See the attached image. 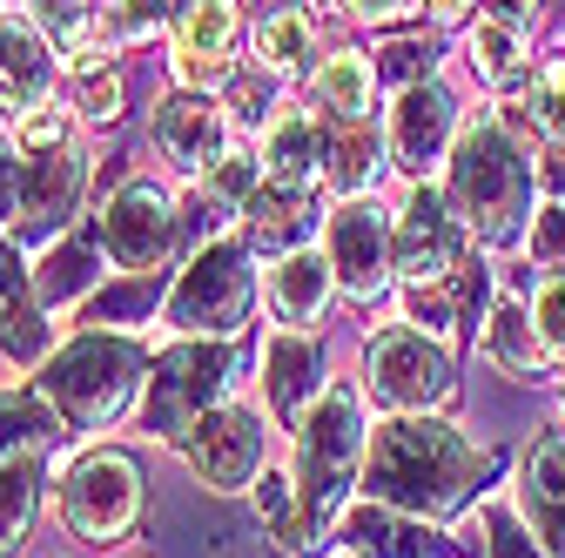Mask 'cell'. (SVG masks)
I'll return each instance as SVG.
<instances>
[{
    "instance_id": "e575fe53",
    "label": "cell",
    "mask_w": 565,
    "mask_h": 558,
    "mask_svg": "<svg viewBox=\"0 0 565 558\" xmlns=\"http://www.w3.org/2000/svg\"><path fill=\"white\" fill-rule=\"evenodd\" d=\"M67 438V425L54 417V404L34 384H8L0 390V464L28 458V451H54Z\"/></svg>"
},
{
    "instance_id": "8fae6325",
    "label": "cell",
    "mask_w": 565,
    "mask_h": 558,
    "mask_svg": "<svg viewBox=\"0 0 565 558\" xmlns=\"http://www.w3.org/2000/svg\"><path fill=\"white\" fill-rule=\"evenodd\" d=\"M102 243L115 269H169L182 249V195L156 175H128L102 202Z\"/></svg>"
},
{
    "instance_id": "60d3db41",
    "label": "cell",
    "mask_w": 565,
    "mask_h": 558,
    "mask_svg": "<svg viewBox=\"0 0 565 558\" xmlns=\"http://www.w3.org/2000/svg\"><path fill=\"white\" fill-rule=\"evenodd\" d=\"M532 330H539V343H545L552 371H565V269L539 276V290H532Z\"/></svg>"
},
{
    "instance_id": "ee69618b",
    "label": "cell",
    "mask_w": 565,
    "mask_h": 558,
    "mask_svg": "<svg viewBox=\"0 0 565 558\" xmlns=\"http://www.w3.org/2000/svg\"><path fill=\"white\" fill-rule=\"evenodd\" d=\"M343 14L364 21V28H404V21L424 14V8H417V0H343Z\"/></svg>"
},
{
    "instance_id": "d590c367",
    "label": "cell",
    "mask_w": 565,
    "mask_h": 558,
    "mask_svg": "<svg viewBox=\"0 0 565 558\" xmlns=\"http://www.w3.org/2000/svg\"><path fill=\"white\" fill-rule=\"evenodd\" d=\"M202 189V208H209V216H243V208H249V195L263 189V162H256V149H243V142H230L216 162H209V175L195 182Z\"/></svg>"
},
{
    "instance_id": "83f0119b",
    "label": "cell",
    "mask_w": 565,
    "mask_h": 558,
    "mask_svg": "<svg viewBox=\"0 0 565 558\" xmlns=\"http://www.w3.org/2000/svg\"><path fill=\"white\" fill-rule=\"evenodd\" d=\"M303 82H310V108H317L330 128H350V121H371V115H377L384 75H377V61L358 54V47H330Z\"/></svg>"
},
{
    "instance_id": "d6986e66",
    "label": "cell",
    "mask_w": 565,
    "mask_h": 558,
    "mask_svg": "<svg viewBox=\"0 0 565 558\" xmlns=\"http://www.w3.org/2000/svg\"><path fill=\"white\" fill-rule=\"evenodd\" d=\"M47 351H54V316L34 290V262L0 229V357L21 364V371H41Z\"/></svg>"
},
{
    "instance_id": "4dcf8cb0",
    "label": "cell",
    "mask_w": 565,
    "mask_h": 558,
    "mask_svg": "<svg viewBox=\"0 0 565 558\" xmlns=\"http://www.w3.org/2000/svg\"><path fill=\"white\" fill-rule=\"evenodd\" d=\"M47 471H54V451H28L0 464V558H28V538L47 498Z\"/></svg>"
},
{
    "instance_id": "6da1fadb",
    "label": "cell",
    "mask_w": 565,
    "mask_h": 558,
    "mask_svg": "<svg viewBox=\"0 0 565 558\" xmlns=\"http://www.w3.org/2000/svg\"><path fill=\"white\" fill-rule=\"evenodd\" d=\"M491 458L484 444H471L451 417L438 410H417V417H384L371 431V458H364V484L358 498H377L391 512H411V518H458L471 498H484Z\"/></svg>"
},
{
    "instance_id": "f546056e",
    "label": "cell",
    "mask_w": 565,
    "mask_h": 558,
    "mask_svg": "<svg viewBox=\"0 0 565 558\" xmlns=\"http://www.w3.org/2000/svg\"><path fill=\"white\" fill-rule=\"evenodd\" d=\"M465 67L491 88V95H512V88H532V34L512 28L505 14H471L465 21Z\"/></svg>"
},
{
    "instance_id": "f1b7e54d",
    "label": "cell",
    "mask_w": 565,
    "mask_h": 558,
    "mask_svg": "<svg viewBox=\"0 0 565 558\" xmlns=\"http://www.w3.org/2000/svg\"><path fill=\"white\" fill-rule=\"evenodd\" d=\"M169 283H175V269H115L108 283L75 310V323L82 330H128V336H141L149 323H162Z\"/></svg>"
},
{
    "instance_id": "bcb514c9",
    "label": "cell",
    "mask_w": 565,
    "mask_h": 558,
    "mask_svg": "<svg viewBox=\"0 0 565 558\" xmlns=\"http://www.w3.org/2000/svg\"><path fill=\"white\" fill-rule=\"evenodd\" d=\"M539 189H545L552 202H565V142H558V149L539 162Z\"/></svg>"
},
{
    "instance_id": "7c38bea8",
    "label": "cell",
    "mask_w": 565,
    "mask_h": 558,
    "mask_svg": "<svg viewBox=\"0 0 565 558\" xmlns=\"http://www.w3.org/2000/svg\"><path fill=\"white\" fill-rule=\"evenodd\" d=\"M269 431H276V425H269L256 404L223 397V404L189 431L182 458H189V471H195L202 492L236 498V492H249V484L263 477V464H269Z\"/></svg>"
},
{
    "instance_id": "3957f363",
    "label": "cell",
    "mask_w": 565,
    "mask_h": 558,
    "mask_svg": "<svg viewBox=\"0 0 565 558\" xmlns=\"http://www.w3.org/2000/svg\"><path fill=\"white\" fill-rule=\"evenodd\" d=\"M149 343L128 330H75L67 343H54L47 364L34 371V390L54 404V417L67 425V438L102 444V431H115L141 397L149 377Z\"/></svg>"
},
{
    "instance_id": "30bf717a",
    "label": "cell",
    "mask_w": 565,
    "mask_h": 558,
    "mask_svg": "<svg viewBox=\"0 0 565 558\" xmlns=\"http://www.w3.org/2000/svg\"><path fill=\"white\" fill-rule=\"evenodd\" d=\"M323 256L358 310L384 303L397 290V208H384L377 195H337L323 216Z\"/></svg>"
},
{
    "instance_id": "1f68e13d",
    "label": "cell",
    "mask_w": 565,
    "mask_h": 558,
    "mask_svg": "<svg viewBox=\"0 0 565 558\" xmlns=\"http://www.w3.org/2000/svg\"><path fill=\"white\" fill-rule=\"evenodd\" d=\"M249 498H256V518H263V538L282 551V558H317V532L303 518V498H297V471L290 464H263V477L249 484Z\"/></svg>"
},
{
    "instance_id": "277c9868",
    "label": "cell",
    "mask_w": 565,
    "mask_h": 558,
    "mask_svg": "<svg viewBox=\"0 0 565 558\" xmlns=\"http://www.w3.org/2000/svg\"><path fill=\"white\" fill-rule=\"evenodd\" d=\"M290 471H297V498L303 518L317 532V545L337 532V518L358 505V484H364V458H371V397L364 377H330L317 410L290 431Z\"/></svg>"
},
{
    "instance_id": "cb8c5ba5",
    "label": "cell",
    "mask_w": 565,
    "mask_h": 558,
    "mask_svg": "<svg viewBox=\"0 0 565 558\" xmlns=\"http://www.w3.org/2000/svg\"><path fill=\"white\" fill-rule=\"evenodd\" d=\"M397 297H404V323L458 343V336H478V323L491 310V269L465 262L458 276H445V283H404Z\"/></svg>"
},
{
    "instance_id": "d4e9b609",
    "label": "cell",
    "mask_w": 565,
    "mask_h": 558,
    "mask_svg": "<svg viewBox=\"0 0 565 558\" xmlns=\"http://www.w3.org/2000/svg\"><path fill=\"white\" fill-rule=\"evenodd\" d=\"M478 357L491 371H505L512 384H545L552 377V357L532 330V303L519 290H491V310L478 323Z\"/></svg>"
},
{
    "instance_id": "44dd1931",
    "label": "cell",
    "mask_w": 565,
    "mask_h": 558,
    "mask_svg": "<svg viewBox=\"0 0 565 558\" xmlns=\"http://www.w3.org/2000/svg\"><path fill=\"white\" fill-rule=\"evenodd\" d=\"M323 155H330V128L317 108L282 101L256 135V162L269 189H323Z\"/></svg>"
},
{
    "instance_id": "484cf974",
    "label": "cell",
    "mask_w": 565,
    "mask_h": 558,
    "mask_svg": "<svg viewBox=\"0 0 565 558\" xmlns=\"http://www.w3.org/2000/svg\"><path fill=\"white\" fill-rule=\"evenodd\" d=\"M323 216H330V208H317V189H269L263 182L249 195V208L236 216V229L249 236L256 256H290V249L323 236Z\"/></svg>"
},
{
    "instance_id": "f6af8a7d",
    "label": "cell",
    "mask_w": 565,
    "mask_h": 558,
    "mask_svg": "<svg viewBox=\"0 0 565 558\" xmlns=\"http://www.w3.org/2000/svg\"><path fill=\"white\" fill-rule=\"evenodd\" d=\"M417 8H431V21H438V28H465V21H471V8H484V0H417Z\"/></svg>"
},
{
    "instance_id": "b9f144b4",
    "label": "cell",
    "mask_w": 565,
    "mask_h": 558,
    "mask_svg": "<svg viewBox=\"0 0 565 558\" xmlns=\"http://www.w3.org/2000/svg\"><path fill=\"white\" fill-rule=\"evenodd\" d=\"M21 195H28V162L14 149V128L0 121V229H21Z\"/></svg>"
},
{
    "instance_id": "74e56055",
    "label": "cell",
    "mask_w": 565,
    "mask_h": 558,
    "mask_svg": "<svg viewBox=\"0 0 565 558\" xmlns=\"http://www.w3.org/2000/svg\"><path fill=\"white\" fill-rule=\"evenodd\" d=\"M67 108L82 115L88 135L121 128V115H128V82H121V67H95V75H75V101H67Z\"/></svg>"
},
{
    "instance_id": "4fadbf2b",
    "label": "cell",
    "mask_w": 565,
    "mask_h": 558,
    "mask_svg": "<svg viewBox=\"0 0 565 558\" xmlns=\"http://www.w3.org/2000/svg\"><path fill=\"white\" fill-rule=\"evenodd\" d=\"M236 41H243V0H175L169 21V88L223 95L236 75Z\"/></svg>"
},
{
    "instance_id": "e0dca14e",
    "label": "cell",
    "mask_w": 565,
    "mask_h": 558,
    "mask_svg": "<svg viewBox=\"0 0 565 558\" xmlns=\"http://www.w3.org/2000/svg\"><path fill=\"white\" fill-rule=\"evenodd\" d=\"M256 371H263V410L276 431H297L303 417L317 410L323 384H330V364H323V330H269L263 351H256Z\"/></svg>"
},
{
    "instance_id": "7bdbcfd3",
    "label": "cell",
    "mask_w": 565,
    "mask_h": 558,
    "mask_svg": "<svg viewBox=\"0 0 565 558\" xmlns=\"http://www.w3.org/2000/svg\"><path fill=\"white\" fill-rule=\"evenodd\" d=\"M539 262H565V202H552V208H539L532 216V243H525Z\"/></svg>"
},
{
    "instance_id": "9c48e42d",
    "label": "cell",
    "mask_w": 565,
    "mask_h": 558,
    "mask_svg": "<svg viewBox=\"0 0 565 558\" xmlns=\"http://www.w3.org/2000/svg\"><path fill=\"white\" fill-rule=\"evenodd\" d=\"M458 390V357L451 343L417 330V323H377L364 336V397L391 417H417V410H445Z\"/></svg>"
},
{
    "instance_id": "ab89813d",
    "label": "cell",
    "mask_w": 565,
    "mask_h": 558,
    "mask_svg": "<svg viewBox=\"0 0 565 558\" xmlns=\"http://www.w3.org/2000/svg\"><path fill=\"white\" fill-rule=\"evenodd\" d=\"M471 532L484 538V558H552V551L532 538V525H525L512 505H478Z\"/></svg>"
},
{
    "instance_id": "d6a6232c",
    "label": "cell",
    "mask_w": 565,
    "mask_h": 558,
    "mask_svg": "<svg viewBox=\"0 0 565 558\" xmlns=\"http://www.w3.org/2000/svg\"><path fill=\"white\" fill-rule=\"evenodd\" d=\"M249 67H263V75L276 82H297L317 67V21L310 8H276L249 28Z\"/></svg>"
},
{
    "instance_id": "2e32d148",
    "label": "cell",
    "mask_w": 565,
    "mask_h": 558,
    "mask_svg": "<svg viewBox=\"0 0 565 558\" xmlns=\"http://www.w3.org/2000/svg\"><path fill=\"white\" fill-rule=\"evenodd\" d=\"M149 142L156 155L182 175V182H202L209 162H216L230 142H236V121L223 108V95H195V88H169L149 115Z\"/></svg>"
},
{
    "instance_id": "7402d4cb",
    "label": "cell",
    "mask_w": 565,
    "mask_h": 558,
    "mask_svg": "<svg viewBox=\"0 0 565 558\" xmlns=\"http://www.w3.org/2000/svg\"><path fill=\"white\" fill-rule=\"evenodd\" d=\"M263 297H269V316L282 330H323L330 323V303L343 297L337 290V269L323 256V243H303L290 256H269V276H263Z\"/></svg>"
},
{
    "instance_id": "4316f807",
    "label": "cell",
    "mask_w": 565,
    "mask_h": 558,
    "mask_svg": "<svg viewBox=\"0 0 565 558\" xmlns=\"http://www.w3.org/2000/svg\"><path fill=\"white\" fill-rule=\"evenodd\" d=\"M519 518L532 525V538L552 558H565V431L532 438L519 464Z\"/></svg>"
},
{
    "instance_id": "836d02e7",
    "label": "cell",
    "mask_w": 565,
    "mask_h": 558,
    "mask_svg": "<svg viewBox=\"0 0 565 558\" xmlns=\"http://www.w3.org/2000/svg\"><path fill=\"white\" fill-rule=\"evenodd\" d=\"M323 128H330V121H323ZM384 169H391V142H384L371 121L330 128V155H323V189H330V195H371Z\"/></svg>"
},
{
    "instance_id": "ba28073f",
    "label": "cell",
    "mask_w": 565,
    "mask_h": 558,
    "mask_svg": "<svg viewBox=\"0 0 565 558\" xmlns=\"http://www.w3.org/2000/svg\"><path fill=\"white\" fill-rule=\"evenodd\" d=\"M54 512L95 551H115L141 525V464L121 444H82L54 471Z\"/></svg>"
},
{
    "instance_id": "c3c4849f",
    "label": "cell",
    "mask_w": 565,
    "mask_h": 558,
    "mask_svg": "<svg viewBox=\"0 0 565 558\" xmlns=\"http://www.w3.org/2000/svg\"><path fill=\"white\" fill-rule=\"evenodd\" d=\"M8 8H14V0H0V14H8Z\"/></svg>"
},
{
    "instance_id": "9a60e30c",
    "label": "cell",
    "mask_w": 565,
    "mask_h": 558,
    "mask_svg": "<svg viewBox=\"0 0 565 558\" xmlns=\"http://www.w3.org/2000/svg\"><path fill=\"white\" fill-rule=\"evenodd\" d=\"M458 95L438 82V75H424V82H404L391 115H384V142H391V169H404L411 182H431V169L451 155L458 142Z\"/></svg>"
},
{
    "instance_id": "ffe728a7",
    "label": "cell",
    "mask_w": 565,
    "mask_h": 558,
    "mask_svg": "<svg viewBox=\"0 0 565 558\" xmlns=\"http://www.w3.org/2000/svg\"><path fill=\"white\" fill-rule=\"evenodd\" d=\"M54 82H61V54L34 28V14L14 0L0 14V121H21L41 101H54Z\"/></svg>"
},
{
    "instance_id": "5bb4252c",
    "label": "cell",
    "mask_w": 565,
    "mask_h": 558,
    "mask_svg": "<svg viewBox=\"0 0 565 558\" xmlns=\"http://www.w3.org/2000/svg\"><path fill=\"white\" fill-rule=\"evenodd\" d=\"M465 262H471V229L458 223L445 182H411V195L397 202V290L445 283Z\"/></svg>"
},
{
    "instance_id": "7a4b0ae2",
    "label": "cell",
    "mask_w": 565,
    "mask_h": 558,
    "mask_svg": "<svg viewBox=\"0 0 565 558\" xmlns=\"http://www.w3.org/2000/svg\"><path fill=\"white\" fill-rule=\"evenodd\" d=\"M532 128L512 108H484L458 128L445 155V195L478 249H525L532 243Z\"/></svg>"
},
{
    "instance_id": "f35d334b",
    "label": "cell",
    "mask_w": 565,
    "mask_h": 558,
    "mask_svg": "<svg viewBox=\"0 0 565 558\" xmlns=\"http://www.w3.org/2000/svg\"><path fill=\"white\" fill-rule=\"evenodd\" d=\"M282 82L276 75H263V67H236L230 75V88H223V108H230V121H236V135H263V121L282 108V95H276Z\"/></svg>"
},
{
    "instance_id": "7dc6e473",
    "label": "cell",
    "mask_w": 565,
    "mask_h": 558,
    "mask_svg": "<svg viewBox=\"0 0 565 558\" xmlns=\"http://www.w3.org/2000/svg\"><path fill=\"white\" fill-rule=\"evenodd\" d=\"M484 14H505L512 28H525V34H532V21H539V0H484Z\"/></svg>"
},
{
    "instance_id": "ac0fdd59",
    "label": "cell",
    "mask_w": 565,
    "mask_h": 558,
    "mask_svg": "<svg viewBox=\"0 0 565 558\" xmlns=\"http://www.w3.org/2000/svg\"><path fill=\"white\" fill-rule=\"evenodd\" d=\"M115 276V256H108V243H102V223L95 216H82V223H67L41 256H34V290H41V303H47V316L61 323V316H75L102 283Z\"/></svg>"
},
{
    "instance_id": "5b68a950",
    "label": "cell",
    "mask_w": 565,
    "mask_h": 558,
    "mask_svg": "<svg viewBox=\"0 0 565 558\" xmlns=\"http://www.w3.org/2000/svg\"><path fill=\"white\" fill-rule=\"evenodd\" d=\"M14 149L28 162V195H21V229L14 243H54L67 223H82V202L95 189V162H88V128L67 101H41L34 115L8 121Z\"/></svg>"
},
{
    "instance_id": "8d00e7d4",
    "label": "cell",
    "mask_w": 565,
    "mask_h": 558,
    "mask_svg": "<svg viewBox=\"0 0 565 558\" xmlns=\"http://www.w3.org/2000/svg\"><path fill=\"white\" fill-rule=\"evenodd\" d=\"M95 21H102L108 47H115V54H128V47L156 41V34L175 21V0H102V8H95Z\"/></svg>"
},
{
    "instance_id": "52a82bcc",
    "label": "cell",
    "mask_w": 565,
    "mask_h": 558,
    "mask_svg": "<svg viewBox=\"0 0 565 558\" xmlns=\"http://www.w3.org/2000/svg\"><path fill=\"white\" fill-rule=\"evenodd\" d=\"M249 310H256V249H249V236L236 223L209 229L175 269L169 303H162V330L169 336H243Z\"/></svg>"
},
{
    "instance_id": "603a6c76",
    "label": "cell",
    "mask_w": 565,
    "mask_h": 558,
    "mask_svg": "<svg viewBox=\"0 0 565 558\" xmlns=\"http://www.w3.org/2000/svg\"><path fill=\"white\" fill-rule=\"evenodd\" d=\"M337 551L350 558H451L445 532L431 518H411V512H391L377 498H358L343 518H337Z\"/></svg>"
},
{
    "instance_id": "8992f818",
    "label": "cell",
    "mask_w": 565,
    "mask_h": 558,
    "mask_svg": "<svg viewBox=\"0 0 565 558\" xmlns=\"http://www.w3.org/2000/svg\"><path fill=\"white\" fill-rule=\"evenodd\" d=\"M236 336H169L162 351L149 357V377H141L135 397V431L149 444L182 451L189 431L202 425L223 397H236Z\"/></svg>"
}]
</instances>
